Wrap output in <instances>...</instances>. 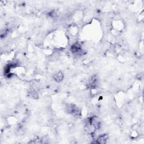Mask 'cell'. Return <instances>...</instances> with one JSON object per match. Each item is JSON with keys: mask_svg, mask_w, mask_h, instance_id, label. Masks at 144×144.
Returning a JSON list of instances; mask_svg holds the SVG:
<instances>
[{"mask_svg": "<svg viewBox=\"0 0 144 144\" xmlns=\"http://www.w3.org/2000/svg\"><path fill=\"white\" fill-rule=\"evenodd\" d=\"M108 139V136L106 135H100L97 140L98 143L104 144L106 143V141Z\"/></svg>", "mask_w": 144, "mask_h": 144, "instance_id": "2", "label": "cell"}, {"mask_svg": "<svg viewBox=\"0 0 144 144\" xmlns=\"http://www.w3.org/2000/svg\"><path fill=\"white\" fill-rule=\"evenodd\" d=\"M63 78H64V75L61 72H58L54 75V79L56 82H61L63 80Z\"/></svg>", "mask_w": 144, "mask_h": 144, "instance_id": "1", "label": "cell"}]
</instances>
